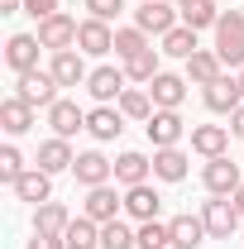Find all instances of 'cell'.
Returning a JSON list of instances; mask_svg holds the SVG:
<instances>
[{
  "instance_id": "1",
  "label": "cell",
  "mask_w": 244,
  "mask_h": 249,
  "mask_svg": "<svg viewBox=\"0 0 244 249\" xmlns=\"http://www.w3.org/2000/svg\"><path fill=\"white\" fill-rule=\"evenodd\" d=\"M215 53L225 67H244V10H220V24H215Z\"/></svg>"
},
{
  "instance_id": "2",
  "label": "cell",
  "mask_w": 244,
  "mask_h": 249,
  "mask_svg": "<svg viewBox=\"0 0 244 249\" xmlns=\"http://www.w3.org/2000/svg\"><path fill=\"white\" fill-rule=\"evenodd\" d=\"M201 220H206V230H211V240H230L235 230H240V206H235V196H211L206 206H201Z\"/></svg>"
},
{
  "instance_id": "3",
  "label": "cell",
  "mask_w": 244,
  "mask_h": 249,
  "mask_svg": "<svg viewBox=\"0 0 244 249\" xmlns=\"http://www.w3.org/2000/svg\"><path fill=\"white\" fill-rule=\"evenodd\" d=\"M240 163H230V154L220 158H206V168H201V187L211 192V196H235L240 192Z\"/></svg>"
},
{
  "instance_id": "4",
  "label": "cell",
  "mask_w": 244,
  "mask_h": 249,
  "mask_svg": "<svg viewBox=\"0 0 244 249\" xmlns=\"http://www.w3.org/2000/svg\"><path fill=\"white\" fill-rule=\"evenodd\" d=\"M15 96H19V101H29L34 110H38V106L48 110V106L58 101V77H53V72H38V67H34V72H24V77L15 82Z\"/></svg>"
},
{
  "instance_id": "5",
  "label": "cell",
  "mask_w": 244,
  "mask_h": 249,
  "mask_svg": "<svg viewBox=\"0 0 244 249\" xmlns=\"http://www.w3.org/2000/svg\"><path fill=\"white\" fill-rule=\"evenodd\" d=\"M144 129H149V144L153 149H177L187 139V124L177 110H153L149 120H144Z\"/></svg>"
},
{
  "instance_id": "6",
  "label": "cell",
  "mask_w": 244,
  "mask_h": 249,
  "mask_svg": "<svg viewBox=\"0 0 244 249\" xmlns=\"http://www.w3.org/2000/svg\"><path fill=\"white\" fill-rule=\"evenodd\" d=\"M177 15H182V10H177L173 0H144V5L134 10V24L144 34H158V38H163L168 29H177Z\"/></svg>"
},
{
  "instance_id": "7",
  "label": "cell",
  "mask_w": 244,
  "mask_h": 249,
  "mask_svg": "<svg viewBox=\"0 0 244 249\" xmlns=\"http://www.w3.org/2000/svg\"><path fill=\"white\" fill-rule=\"evenodd\" d=\"M77 29H82V24H77V19H72V15H48V19H38V43H43V48H53V53H62V48H77Z\"/></svg>"
},
{
  "instance_id": "8",
  "label": "cell",
  "mask_w": 244,
  "mask_h": 249,
  "mask_svg": "<svg viewBox=\"0 0 244 249\" xmlns=\"http://www.w3.org/2000/svg\"><path fill=\"white\" fill-rule=\"evenodd\" d=\"M124 211V196L115 192V187H87V201H82V216H91L96 225H105V220H120Z\"/></svg>"
},
{
  "instance_id": "9",
  "label": "cell",
  "mask_w": 244,
  "mask_h": 249,
  "mask_svg": "<svg viewBox=\"0 0 244 249\" xmlns=\"http://www.w3.org/2000/svg\"><path fill=\"white\" fill-rule=\"evenodd\" d=\"M129 77H124V67H96L91 77H87V91H91L96 106H115L129 87H124Z\"/></svg>"
},
{
  "instance_id": "10",
  "label": "cell",
  "mask_w": 244,
  "mask_h": 249,
  "mask_svg": "<svg viewBox=\"0 0 244 249\" xmlns=\"http://www.w3.org/2000/svg\"><path fill=\"white\" fill-rule=\"evenodd\" d=\"M38 34H10V43H5V67L15 72V77H24L38 67Z\"/></svg>"
},
{
  "instance_id": "11",
  "label": "cell",
  "mask_w": 244,
  "mask_h": 249,
  "mask_svg": "<svg viewBox=\"0 0 244 249\" xmlns=\"http://www.w3.org/2000/svg\"><path fill=\"white\" fill-rule=\"evenodd\" d=\"M72 178L82 187H105L115 178V163L101 154V149H87V154H77V163H72Z\"/></svg>"
},
{
  "instance_id": "12",
  "label": "cell",
  "mask_w": 244,
  "mask_h": 249,
  "mask_svg": "<svg viewBox=\"0 0 244 249\" xmlns=\"http://www.w3.org/2000/svg\"><path fill=\"white\" fill-rule=\"evenodd\" d=\"M48 72L58 77V87H87V53L82 48H62V53H53V62H48Z\"/></svg>"
},
{
  "instance_id": "13",
  "label": "cell",
  "mask_w": 244,
  "mask_h": 249,
  "mask_svg": "<svg viewBox=\"0 0 244 249\" xmlns=\"http://www.w3.org/2000/svg\"><path fill=\"white\" fill-rule=\"evenodd\" d=\"M77 48H82L87 58H105V53H115V29H110L105 19H82Z\"/></svg>"
},
{
  "instance_id": "14",
  "label": "cell",
  "mask_w": 244,
  "mask_h": 249,
  "mask_svg": "<svg viewBox=\"0 0 244 249\" xmlns=\"http://www.w3.org/2000/svg\"><path fill=\"white\" fill-rule=\"evenodd\" d=\"M201 96H206V110H211V115H235V110L244 106L235 77H215L211 87H201Z\"/></svg>"
},
{
  "instance_id": "15",
  "label": "cell",
  "mask_w": 244,
  "mask_h": 249,
  "mask_svg": "<svg viewBox=\"0 0 244 249\" xmlns=\"http://www.w3.org/2000/svg\"><path fill=\"white\" fill-rule=\"evenodd\" d=\"M158 211H163V196L153 192L149 182H139V187H124V216L129 220H158Z\"/></svg>"
},
{
  "instance_id": "16",
  "label": "cell",
  "mask_w": 244,
  "mask_h": 249,
  "mask_svg": "<svg viewBox=\"0 0 244 249\" xmlns=\"http://www.w3.org/2000/svg\"><path fill=\"white\" fill-rule=\"evenodd\" d=\"M192 87H211L215 77H225V62H220V53L215 48H196L192 58H187V72H182Z\"/></svg>"
},
{
  "instance_id": "17",
  "label": "cell",
  "mask_w": 244,
  "mask_h": 249,
  "mask_svg": "<svg viewBox=\"0 0 244 249\" xmlns=\"http://www.w3.org/2000/svg\"><path fill=\"white\" fill-rule=\"evenodd\" d=\"M72 163H77V154H72V144L58 139V134L43 139V144H38V158H34V168H43V173H53V178H58V173H72Z\"/></svg>"
},
{
  "instance_id": "18",
  "label": "cell",
  "mask_w": 244,
  "mask_h": 249,
  "mask_svg": "<svg viewBox=\"0 0 244 249\" xmlns=\"http://www.w3.org/2000/svg\"><path fill=\"white\" fill-rule=\"evenodd\" d=\"M149 96H153V106L158 110H177L187 101V77H177V72H158L149 82Z\"/></svg>"
},
{
  "instance_id": "19",
  "label": "cell",
  "mask_w": 244,
  "mask_h": 249,
  "mask_svg": "<svg viewBox=\"0 0 244 249\" xmlns=\"http://www.w3.org/2000/svg\"><path fill=\"white\" fill-rule=\"evenodd\" d=\"M120 129H124L120 106H96V110H87V134H91L96 144H110V139H120Z\"/></svg>"
},
{
  "instance_id": "20",
  "label": "cell",
  "mask_w": 244,
  "mask_h": 249,
  "mask_svg": "<svg viewBox=\"0 0 244 249\" xmlns=\"http://www.w3.org/2000/svg\"><path fill=\"white\" fill-rule=\"evenodd\" d=\"M48 124H53L58 139H72L77 129H87V110H82L77 101H62V96H58V101L48 106Z\"/></svg>"
},
{
  "instance_id": "21",
  "label": "cell",
  "mask_w": 244,
  "mask_h": 249,
  "mask_svg": "<svg viewBox=\"0 0 244 249\" xmlns=\"http://www.w3.org/2000/svg\"><path fill=\"white\" fill-rule=\"evenodd\" d=\"M168 230H173V249H201L206 245V220L201 216H192V211H182V216H173L168 220Z\"/></svg>"
},
{
  "instance_id": "22",
  "label": "cell",
  "mask_w": 244,
  "mask_h": 249,
  "mask_svg": "<svg viewBox=\"0 0 244 249\" xmlns=\"http://www.w3.org/2000/svg\"><path fill=\"white\" fill-rule=\"evenodd\" d=\"M149 178H153V158L149 154L129 149V154L115 158V182L120 187H139V182H149Z\"/></svg>"
},
{
  "instance_id": "23",
  "label": "cell",
  "mask_w": 244,
  "mask_h": 249,
  "mask_svg": "<svg viewBox=\"0 0 244 249\" xmlns=\"http://www.w3.org/2000/svg\"><path fill=\"white\" fill-rule=\"evenodd\" d=\"M15 196H19V201H29V206H43V201H53V173H43V168H29V173L15 182Z\"/></svg>"
},
{
  "instance_id": "24",
  "label": "cell",
  "mask_w": 244,
  "mask_h": 249,
  "mask_svg": "<svg viewBox=\"0 0 244 249\" xmlns=\"http://www.w3.org/2000/svg\"><path fill=\"white\" fill-rule=\"evenodd\" d=\"M192 149L201 158H220L230 149V124H196L192 129Z\"/></svg>"
},
{
  "instance_id": "25",
  "label": "cell",
  "mask_w": 244,
  "mask_h": 249,
  "mask_svg": "<svg viewBox=\"0 0 244 249\" xmlns=\"http://www.w3.org/2000/svg\"><path fill=\"white\" fill-rule=\"evenodd\" d=\"M67 225H72V211H67L62 201L34 206V230H38V235H67Z\"/></svg>"
},
{
  "instance_id": "26",
  "label": "cell",
  "mask_w": 244,
  "mask_h": 249,
  "mask_svg": "<svg viewBox=\"0 0 244 249\" xmlns=\"http://www.w3.org/2000/svg\"><path fill=\"white\" fill-rule=\"evenodd\" d=\"M0 129H5V134H24V129H34V106L19 101V96L0 101Z\"/></svg>"
},
{
  "instance_id": "27",
  "label": "cell",
  "mask_w": 244,
  "mask_h": 249,
  "mask_svg": "<svg viewBox=\"0 0 244 249\" xmlns=\"http://www.w3.org/2000/svg\"><path fill=\"white\" fill-rule=\"evenodd\" d=\"M153 178L158 182H182L187 178V154L182 149H153Z\"/></svg>"
},
{
  "instance_id": "28",
  "label": "cell",
  "mask_w": 244,
  "mask_h": 249,
  "mask_svg": "<svg viewBox=\"0 0 244 249\" xmlns=\"http://www.w3.org/2000/svg\"><path fill=\"white\" fill-rule=\"evenodd\" d=\"M182 24L187 29H215V24H220V5H215V0H187L182 5Z\"/></svg>"
},
{
  "instance_id": "29",
  "label": "cell",
  "mask_w": 244,
  "mask_h": 249,
  "mask_svg": "<svg viewBox=\"0 0 244 249\" xmlns=\"http://www.w3.org/2000/svg\"><path fill=\"white\" fill-rule=\"evenodd\" d=\"M115 106H120L124 120H149L153 110H158V106H153V96H149V87H129V91H124Z\"/></svg>"
},
{
  "instance_id": "30",
  "label": "cell",
  "mask_w": 244,
  "mask_h": 249,
  "mask_svg": "<svg viewBox=\"0 0 244 249\" xmlns=\"http://www.w3.org/2000/svg\"><path fill=\"white\" fill-rule=\"evenodd\" d=\"M158 72H163V67H158V53H153V48H144V53H134V58L124 62V77H129L134 87H149Z\"/></svg>"
},
{
  "instance_id": "31",
  "label": "cell",
  "mask_w": 244,
  "mask_h": 249,
  "mask_svg": "<svg viewBox=\"0 0 244 249\" xmlns=\"http://www.w3.org/2000/svg\"><path fill=\"white\" fill-rule=\"evenodd\" d=\"M62 240H67V249H96V245H101V225H96L91 216H77L72 225H67Z\"/></svg>"
},
{
  "instance_id": "32",
  "label": "cell",
  "mask_w": 244,
  "mask_h": 249,
  "mask_svg": "<svg viewBox=\"0 0 244 249\" xmlns=\"http://www.w3.org/2000/svg\"><path fill=\"white\" fill-rule=\"evenodd\" d=\"M163 53H168V58H192V53H196V29H187V24H177V29H168L163 34Z\"/></svg>"
},
{
  "instance_id": "33",
  "label": "cell",
  "mask_w": 244,
  "mask_h": 249,
  "mask_svg": "<svg viewBox=\"0 0 244 249\" xmlns=\"http://www.w3.org/2000/svg\"><path fill=\"white\" fill-rule=\"evenodd\" d=\"M144 48H153L149 43V34L139 29V24H129V29H115V58L129 62L134 53H144Z\"/></svg>"
},
{
  "instance_id": "34",
  "label": "cell",
  "mask_w": 244,
  "mask_h": 249,
  "mask_svg": "<svg viewBox=\"0 0 244 249\" xmlns=\"http://www.w3.org/2000/svg\"><path fill=\"white\" fill-rule=\"evenodd\" d=\"M134 240L139 249H173V230H168V220H144L134 230Z\"/></svg>"
},
{
  "instance_id": "35",
  "label": "cell",
  "mask_w": 244,
  "mask_h": 249,
  "mask_svg": "<svg viewBox=\"0 0 244 249\" xmlns=\"http://www.w3.org/2000/svg\"><path fill=\"white\" fill-rule=\"evenodd\" d=\"M101 249H139V240L124 220H105L101 225Z\"/></svg>"
},
{
  "instance_id": "36",
  "label": "cell",
  "mask_w": 244,
  "mask_h": 249,
  "mask_svg": "<svg viewBox=\"0 0 244 249\" xmlns=\"http://www.w3.org/2000/svg\"><path fill=\"white\" fill-rule=\"evenodd\" d=\"M24 173H29V168H24V154H19V149H15V144H5V149H0V182H19V178H24Z\"/></svg>"
},
{
  "instance_id": "37",
  "label": "cell",
  "mask_w": 244,
  "mask_h": 249,
  "mask_svg": "<svg viewBox=\"0 0 244 249\" xmlns=\"http://www.w3.org/2000/svg\"><path fill=\"white\" fill-rule=\"evenodd\" d=\"M87 10H91V19H105V24H110L124 10V0H87Z\"/></svg>"
},
{
  "instance_id": "38",
  "label": "cell",
  "mask_w": 244,
  "mask_h": 249,
  "mask_svg": "<svg viewBox=\"0 0 244 249\" xmlns=\"http://www.w3.org/2000/svg\"><path fill=\"white\" fill-rule=\"evenodd\" d=\"M62 5L58 0H24V15H34V19H48V15H58Z\"/></svg>"
},
{
  "instance_id": "39",
  "label": "cell",
  "mask_w": 244,
  "mask_h": 249,
  "mask_svg": "<svg viewBox=\"0 0 244 249\" xmlns=\"http://www.w3.org/2000/svg\"><path fill=\"white\" fill-rule=\"evenodd\" d=\"M29 249H67V240H62V235H38V230H34Z\"/></svg>"
},
{
  "instance_id": "40",
  "label": "cell",
  "mask_w": 244,
  "mask_h": 249,
  "mask_svg": "<svg viewBox=\"0 0 244 249\" xmlns=\"http://www.w3.org/2000/svg\"><path fill=\"white\" fill-rule=\"evenodd\" d=\"M230 134H235V139H244V106L230 115Z\"/></svg>"
},
{
  "instance_id": "41",
  "label": "cell",
  "mask_w": 244,
  "mask_h": 249,
  "mask_svg": "<svg viewBox=\"0 0 244 249\" xmlns=\"http://www.w3.org/2000/svg\"><path fill=\"white\" fill-rule=\"evenodd\" d=\"M15 10H24V0H0V15H15Z\"/></svg>"
},
{
  "instance_id": "42",
  "label": "cell",
  "mask_w": 244,
  "mask_h": 249,
  "mask_svg": "<svg viewBox=\"0 0 244 249\" xmlns=\"http://www.w3.org/2000/svg\"><path fill=\"white\" fill-rule=\"evenodd\" d=\"M235 206H240V216H244V182H240V192H235Z\"/></svg>"
},
{
  "instance_id": "43",
  "label": "cell",
  "mask_w": 244,
  "mask_h": 249,
  "mask_svg": "<svg viewBox=\"0 0 244 249\" xmlns=\"http://www.w3.org/2000/svg\"><path fill=\"white\" fill-rule=\"evenodd\" d=\"M235 82H240V96H244V67H240V77H235Z\"/></svg>"
},
{
  "instance_id": "44",
  "label": "cell",
  "mask_w": 244,
  "mask_h": 249,
  "mask_svg": "<svg viewBox=\"0 0 244 249\" xmlns=\"http://www.w3.org/2000/svg\"><path fill=\"white\" fill-rule=\"evenodd\" d=\"M173 5H177V10H182V5H187V0H173Z\"/></svg>"
},
{
  "instance_id": "45",
  "label": "cell",
  "mask_w": 244,
  "mask_h": 249,
  "mask_svg": "<svg viewBox=\"0 0 244 249\" xmlns=\"http://www.w3.org/2000/svg\"><path fill=\"white\" fill-rule=\"evenodd\" d=\"M139 5H144V0H139Z\"/></svg>"
},
{
  "instance_id": "46",
  "label": "cell",
  "mask_w": 244,
  "mask_h": 249,
  "mask_svg": "<svg viewBox=\"0 0 244 249\" xmlns=\"http://www.w3.org/2000/svg\"><path fill=\"white\" fill-rule=\"evenodd\" d=\"M240 245H244V240H240Z\"/></svg>"
}]
</instances>
